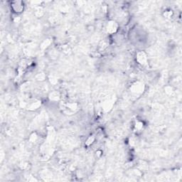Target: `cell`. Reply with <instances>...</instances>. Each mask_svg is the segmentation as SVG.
Masks as SVG:
<instances>
[{
    "mask_svg": "<svg viewBox=\"0 0 182 182\" xmlns=\"http://www.w3.org/2000/svg\"><path fill=\"white\" fill-rule=\"evenodd\" d=\"M11 8L14 13L20 14L24 11V5L23 2L21 1H15L12 2L11 3Z\"/></svg>",
    "mask_w": 182,
    "mask_h": 182,
    "instance_id": "obj_1",
    "label": "cell"
},
{
    "mask_svg": "<svg viewBox=\"0 0 182 182\" xmlns=\"http://www.w3.org/2000/svg\"><path fill=\"white\" fill-rule=\"evenodd\" d=\"M136 61L142 66L146 65L147 63V56L146 53L143 51L138 52L136 54Z\"/></svg>",
    "mask_w": 182,
    "mask_h": 182,
    "instance_id": "obj_2",
    "label": "cell"
},
{
    "mask_svg": "<svg viewBox=\"0 0 182 182\" xmlns=\"http://www.w3.org/2000/svg\"><path fill=\"white\" fill-rule=\"evenodd\" d=\"M118 29V25L114 21H110L107 25V32L110 34H115Z\"/></svg>",
    "mask_w": 182,
    "mask_h": 182,
    "instance_id": "obj_3",
    "label": "cell"
},
{
    "mask_svg": "<svg viewBox=\"0 0 182 182\" xmlns=\"http://www.w3.org/2000/svg\"><path fill=\"white\" fill-rule=\"evenodd\" d=\"M143 84L141 83L136 82L135 83L132 85L131 88V91L134 93H141L142 92H143Z\"/></svg>",
    "mask_w": 182,
    "mask_h": 182,
    "instance_id": "obj_4",
    "label": "cell"
},
{
    "mask_svg": "<svg viewBox=\"0 0 182 182\" xmlns=\"http://www.w3.org/2000/svg\"><path fill=\"white\" fill-rule=\"evenodd\" d=\"M50 96L51 97H49V98H50L51 100H58L60 98L59 93L57 92H53V93H51Z\"/></svg>",
    "mask_w": 182,
    "mask_h": 182,
    "instance_id": "obj_5",
    "label": "cell"
},
{
    "mask_svg": "<svg viewBox=\"0 0 182 182\" xmlns=\"http://www.w3.org/2000/svg\"><path fill=\"white\" fill-rule=\"evenodd\" d=\"M94 141H95V137H94V136H89L88 139L87 140H86V145H87V146H90V145H91V144H92L93 143Z\"/></svg>",
    "mask_w": 182,
    "mask_h": 182,
    "instance_id": "obj_6",
    "label": "cell"
}]
</instances>
